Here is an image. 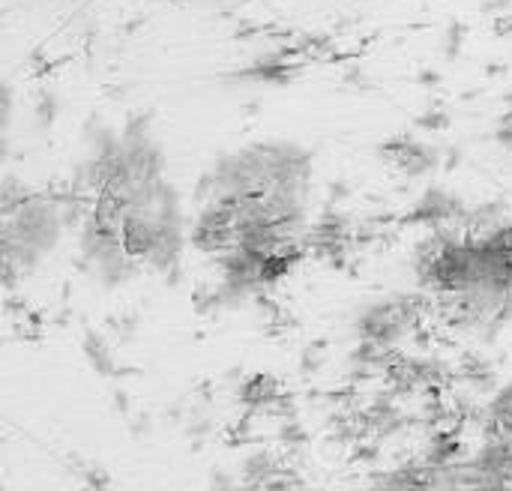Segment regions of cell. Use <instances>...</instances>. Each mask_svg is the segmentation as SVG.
Masks as SVG:
<instances>
[{
	"instance_id": "7a4b0ae2",
	"label": "cell",
	"mask_w": 512,
	"mask_h": 491,
	"mask_svg": "<svg viewBox=\"0 0 512 491\" xmlns=\"http://www.w3.org/2000/svg\"><path fill=\"white\" fill-rule=\"evenodd\" d=\"M420 297L453 327L486 333L512 321V216H462L432 228L414 255Z\"/></svg>"
},
{
	"instance_id": "277c9868",
	"label": "cell",
	"mask_w": 512,
	"mask_h": 491,
	"mask_svg": "<svg viewBox=\"0 0 512 491\" xmlns=\"http://www.w3.org/2000/svg\"><path fill=\"white\" fill-rule=\"evenodd\" d=\"M294 63H288L285 51H267L258 60H252L249 66L237 69L234 78L240 81H255V84H288L294 75Z\"/></svg>"
},
{
	"instance_id": "ba28073f",
	"label": "cell",
	"mask_w": 512,
	"mask_h": 491,
	"mask_svg": "<svg viewBox=\"0 0 512 491\" xmlns=\"http://www.w3.org/2000/svg\"><path fill=\"white\" fill-rule=\"evenodd\" d=\"M54 111H57V96H54V93H42V99H39V105H36L39 123H51V120H54Z\"/></svg>"
},
{
	"instance_id": "9c48e42d",
	"label": "cell",
	"mask_w": 512,
	"mask_h": 491,
	"mask_svg": "<svg viewBox=\"0 0 512 491\" xmlns=\"http://www.w3.org/2000/svg\"><path fill=\"white\" fill-rule=\"evenodd\" d=\"M495 33L504 36V39H512V12H504L495 18Z\"/></svg>"
},
{
	"instance_id": "3957f363",
	"label": "cell",
	"mask_w": 512,
	"mask_h": 491,
	"mask_svg": "<svg viewBox=\"0 0 512 491\" xmlns=\"http://www.w3.org/2000/svg\"><path fill=\"white\" fill-rule=\"evenodd\" d=\"M81 204L75 192H36L6 180L3 186V273L12 288L39 273L51 255L78 231Z\"/></svg>"
},
{
	"instance_id": "6da1fadb",
	"label": "cell",
	"mask_w": 512,
	"mask_h": 491,
	"mask_svg": "<svg viewBox=\"0 0 512 491\" xmlns=\"http://www.w3.org/2000/svg\"><path fill=\"white\" fill-rule=\"evenodd\" d=\"M312 153L294 141H252L222 153L198 183L192 249L231 297L285 279L312 249Z\"/></svg>"
},
{
	"instance_id": "30bf717a",
	"label": "cell",
	"mask_w": 512,
	"mask_h": 491,
	"mask_svg": "<svg viewBox=\"0 0 512 491\" xmlns=\"http://www.w3.org/2000/svg\"><path fill=\"white\" fill-rule=\"evenodd\" d=\"M420 123H423V126H432V129H438V126H447V117H441V114L435 111L432 117H420Z\"/></svg>"
},
{
	"instance_id": "8992f818",
	"label": "cell",
	"mask_w": 512,
	"mask_h": 491,
	"mask_svg": "<svg viewBox=\"0 0 512 491\" xmlns=\"http://www.w3.org/2000/svg\"><path fill=\"white\" fill-rule=\"evenodd\" d=\"M237 491H303L300 483L291 477V471L261 465L258 471H246L243 480L237 483Z\"/></svg>"
},
{
	"instance_id": "5b68a950",
	"label": "cell",
	"mask_w": 512,
	"mask_h": 491,
	"mask_svg": "<svg viewBox=\"0 0 512 491\" xmlns=\"http://www.w3.org/2000/svg\"><path fill=\"white\" fill-rule=\"evenodd\" d=\"M483 435L512 438V384L498 390L483 414Z\"/></svg>"
},
{
	"instance_id": "8fae6325",
	"label": "cell",
	"mask_w": 512,
	"mask_h": 491,
	"mask_svg": "<svg viewBox=\"0 0 512 491\" xmlns=\"http://www.w3.org/2000/svg\"><path fill=\"white\" fill-rule=\"evenodd\" d=\"M420 81H423V84H438V81H441V75H438V72H432V69H426V72L420 75Z\"/></svg>"
},
{
	"instance_id": "52a82bcc",
	"label": "cell",
	"mask_w": 512,
	"mask_h": 491,
	"mask_svg": "<svg viewBox=\"0 0 512 491\" xmlns=\"http://www.w3.org/2000/svg\"><path fill=\"white\" fill-rule=\"evenodd\" d=\"M465 39H468V24L459 21V18L450 21L447 30H444V42H441L444 57H447V60H456V57L462 54V48H465Z\"/></svg>"
}]
</instances>
